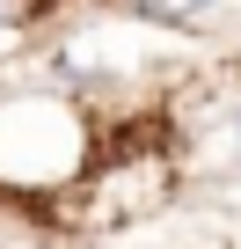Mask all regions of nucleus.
Instances as JSON below:
<instances>
[{"mask_svg": "<svg viewBox=\"0 0 241 249\" xmlns=\"http://www.w3.org/2000/svg\"><path fill=\"white\" fill-rule=\"evenodd\" d=\"M234 161H241V117H234Z\"/></svg>", "mask_w": 241, "mask_h": 249, "instance_id": "obj_3", "label": "nucleus"}, {"mask_svg": "<svg viewBox=\"0 0 241 249\" xmlns=\"http://www.w3.org/2000/svg\"><path fill=\"white\" fill-rule=\"evenodd\" d=\"M132 8H139V15H154V22H176V30H183V22H205L212 0H132Z\"/></svg>", "mask_w": 241, "mask_h": 249, "instance_id": "obj_1", "label": "nucleus"}, {"mask_svg": "<svg viewBox=\"0 0 241 249\" xmlns=\"http://www.w3.org/2000/svg\"><path fill=\"white\" fill-rule=\"evenodd\" d=\"M22 22V0H0V30H15Z\"/></svg>", "mask_w": 241, "mask_h": 249, "instance_id": "obj_2", "label": "nucleus"}]
</instances>
